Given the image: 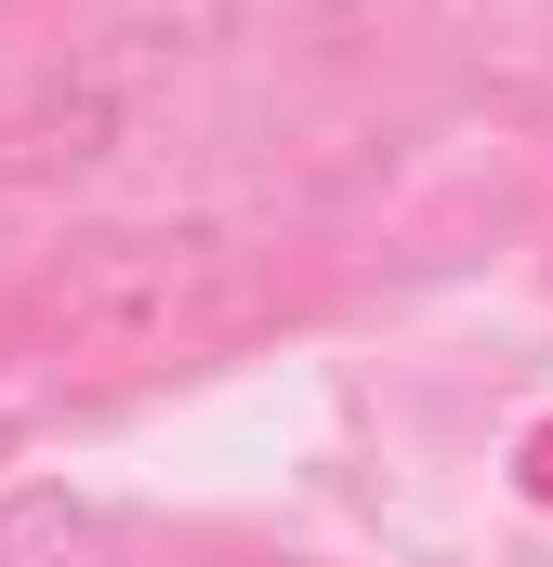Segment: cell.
<instances>
[{"instance_id": "cell-1", "label": "cell", "mask_w": 553, "mask_h": 567, "mask_svg": "<svg viewBox=\"0 0 553 567\" xmlns=\"http://www.w3.org/2000/svg\"><path fill=\"white\" fill-rule=\"evenodd\" d=\"M211 303H225V251L211 238H80L40 278L27 317H40V357L53 370L119 383V370H158L171 343H198Z\"/></svg>"}, {"instance_id": "cell-2", "label": "cell", "mask_w": 553, "mask_h": 567, "mask_svg": "<svg viewBox=\"0 0 553 567\" xmlns=\"http://www.w3.org/2000/svg\"><path fill=\"white\" fill-rule=\"evenodd\" d=\"M0 567H119V528L80 488H13L0 502Z\"/></svg>"}, {"instance_id": "cell-3", "label": "cell", "mask_w": 553, "mask_h": 567, "mask_svg": "<svg viewBox=\"0 0 553 567\" xmlns=\"http://www.w3.org/2000/svg\"><path fill=\"white\" fill-rule=\"evenodd\" d=\"M106 133H119V106H106V93H53V106L0 120V185H40V172H80V158H106Z\"/></svg>"}, {"instance_id": "cell-4", "label": "cell", "mask_w": 553, "mask_h": 567, "mask_svg": "<svg viewBox=\"0 0 553 567\" xmlns=\"http://www.w3.org/2000/svg\"><path fill=\"white\" fill-rule=\"evenodd\" d=\"M528 502H553V423L528 435Z\"/></svg>"}, {"instance_id": "cell-5", "label": "cell", "mask_w": 553, "mask_h": 567, "mask_svg": "<svg viewBox=\"0 0 553 567\" xmlns=\"http://www.w3.org/2000/svg\"><path fill=\"white\" fill-rule=\"evenodd\" d=\"M0 462H13V423H0Z\"/></svg>"}]
</instances>
